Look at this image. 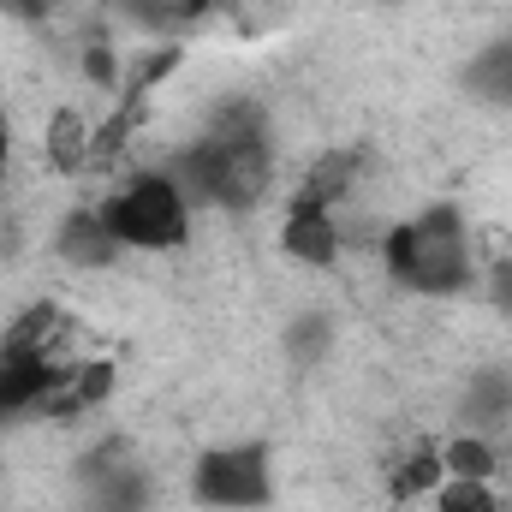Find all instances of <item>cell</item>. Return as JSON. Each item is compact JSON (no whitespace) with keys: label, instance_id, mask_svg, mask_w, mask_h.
Here are the masks:
<instances>
[{"label":"cell","instance_id":"obj_1","mask_svg":"<svg viewBox=\"0 0 512 512\" xmlns=\"http://www.w3.org/2000/svg\"><path fill=\"white\" fill-rule=\"evenodd\" d=\"M376 256H382L387 286L411 292V298H459L477 274L465 215L453 203H429L411 221H387Z\"/></svg>","mask_w":512,"mask_h":512},{"label":"cell","instance_id":"obj_2","mask_svg":"<svg viewBox=\"0 0 512 512\" xmlns=\"http://www.w3.org/2000/svg\"><path fill=\"white\" fill-rule=\"evenodd\" d=\"M96 209L126 251H185L191 245V197L173 173H131Z\"/></svg>","mask_w":512,"mask_h":512},{"label":"cell","instance_id":"obj_3","mask_svg":"<svg viewBox=\"0 0 512 512\" xmlns=\"http://www.w3.org/2000/svg\"><path fill=\"white\" fill-rule=\"evenodd\" d=\"M191 495L215 512H256L274 501V453L268 441H221L191 465Z\"/></svg>","mask_w":512,"mask_h":512},{"label":"cell","instance_id":"obj_4","mask_svg":"<svg viewBox=\"0 0 512 512\" xmlns=\"http://www.w3.org/2000/svg\"><path fill=\"white\" fill-rule=\"evenodd\" d=\"M364 173H370V155H364V149H346V143H334V149H316V155L304 161V179L292 185V197H286V203L340 209L346 197H358Z\"/></svg>","mask_w":512,"mask_h":512},{"label":"cell","instance_id":"obj_5","mask_svg":"<svg viewBox=\"0 0 512 512\" xmlns=\"http://www.w3.org/2000/svg\"><path fill=\"white\" fill-rule=\"evenodd\" d=\"M120 251H126V245L108 233V221H102L96 203H78V209H66V215L54 221V256H60L72 274H102V268L120 262Z\"/></svg>","mask_w":512,"mask_h":512},{"label":"cell","instance_id":"obj_6","mask_svg":"<svg viewBox=\"0 0 512 512\" xmlns=\"http://www.w3.org/2000/svg\"><path fill=\"white\" fill-rule=\"evenodd\" d=\"M280 256H292L298 268H340V227H334V209H310V203H286V221H280Z\"/></svg>","mask_w":512,"mask_h":512},{"label":"cell","instance_id":"obj_7","mask_svg":"<svg viewBox=\"0 0 512 512\" xmlns=\"http://www.w3.org/2000/svg\"><path fill=\"white\" fill-rule=\"evenodd\" d=\"M90 143H96V126H90L84 108H72V102L48 108V126H42V161H48V173H60V179L84 173L90 167Z\"/></svg>","mask_w":512,"mask_h":512},{"label":"cell","instance_id":"obj_8","mask_svg":"<svg viewBox=\"0 0 512 512\" xmlns=\"http://www.w3.org/2000/svg\"><path fill=\"white\" fill-rule=\"evenodd\" d=\"M447 483V465H441V441H405L399 447V459H393V471H387V495L405 507V501H423V495H435Z\"/></svg>","mask_w":512,"mask_h":512},{"label":"cell","instance_id":"obj_9","mask_svg":"<svg viewBox=\"0 0 512 512\" xmlns=\"http://www.w3.org/2000/svg\"><path fill=\"white\" fill-rule=\"evenodd\" d=\"M441 465H447V477L495 483L501 465H507V453L495 447V435H453V441H441Z\"/></svg>","mask_w":512,"mask_h":512},{"label":"cell","instance_id":"obj_10","mask_svg":"<svg viewBox=\"0 0 512 512\" xmlns=\"http://www.w3.org/2000/svg\"><path fill=\"white\" fill-rule=\"evenodd\" d=\"M465 84L483 96V102H495V108H512V36L501 42H489L471 66H465Z\"/></svg>","mask_w":512,"mask_h":512},{"label":"cell","instance_id":"obj_11","mask_svg":"<svg viewBox=\"0 0 512 512\" xmlns=\"http://www.w3.org/2000/svg\"><path fill=\"white\" fill-rule=\"evenodd\" d=\"M435 512H507V501L495 495V483H477V477H447L435 489Z\"/></svg>","mask_w":512,"mask_h":512},{"label":"cell","instance_id":"obj_12","mask_svg":"<svg viewBox=\"0 0 512 512\" xmlns=\"http://www.w3.org/2000/svg\"><path fill=\"white\" fill-rule=\"evenodd\" d=\"M78 72H84V84L102 90V96H120V84H126V60H120L114 42H90V48L78 54Z\"/></svg>","mask_w":512,"mask_h":512},{"label":"cell","instance_id":"obj_13","mask_svg":"<svg viewBox=\"0 0 512 512\" xmlns=\"http://www.w3.org/2000/svg\"><path fill=\"white\" fill-rule=\"evenodd\" d=\"M483 274H489V304H495V316L512 322V262H495V268H483Z\"/></svg>","mask_w":512,"mask_h":512},{"label":"cell","instance_id":"obj_14","mask_svg":"<svg viewBox=\"0 0 512 512\" xmlns=\"http://www.w3.org/2000/svg\"><path fill=\"white\" fill-rule=\"evenodd\" d=\"M66 0H12L6 12H18V18H30V24H42V18H54Z\"/></svg>","mask_w":512,"mask_h":512},{"label":"cell","instance_id":"obj_15","mask_svg":"<svg viewBox=\"0 0 512 512\" xmlns=\"http://www.w3.org/2000/svg\"><path fill=\"white\" fill-rule=\"evenodd\" d=\"M12 179V114L0 108V185Z\"/></svg>","mask_w":512,"mask_h":512},{"label":"cell","instance_id":"obj_16","mask_svg":"<svg viewBox=\"0 0 512 512\" xmlns=\"http://www.w3.org/2000/svg\"><path fill=\"white\" fill-rule=\"evenodd\" d=\"M209 6H215V0H203V12H209Z\"/></svg>","mask_w":512,"mask_h":512},{"label":"cell","instance_id":"obj_17","mask_svg":"<svg viewBox=\"0 0 512 512\" xmlns=\"http://www.w3.org/2000/svg\"><path fill=\"white\" fill-rule=\"evenodd\" d=\"M0 6H12V0H0Z\"/></svg>","mask_w":512,"mask_h":512},{"label":"cell","instance_id":"obj_18","mask_svg":"<svg viewBox=\"0 0 512 512\" xmlns=\"http://www.w3.org/2000/svg\"><path fill=\"white\" fill-rule=\"evenodd\" d=\"M387 6H393V0H387Z\"/></svg>","mask_w":512,"mask_h":512}]
</instances>
